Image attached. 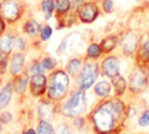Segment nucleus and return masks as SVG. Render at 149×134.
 Segmentation results:
<instances>
[{"instance_id":"f257e3e1","label":"nucleus","mask_w":149,"mask_h":134,"mask_svg":"<svg viewBox=\"0 0 149 134\" xmlns=\"http://www.w3.org/2000/svg\"><path fill=\"white\" fill-rule=\"evenodd\" d=\"M123 119L125 107L123 104L118 99L100 105L92 114V120L97 131L102 134L111 133Z\"/></svg>"},{"instance_id":"f03ea898","label":"nucleus","mask_w":149,"mask_h":134,"mask_svg":"<svg viewBox=\"0 0 149 134\" xmlns=\"http://www.w3.org/2000/svg\"><path fill=\"white\" fill-rule=\"evenodd\" d=\"M69 86V76L64 71H56L50 76L48 94L54 100L62 99Z\"/></svg>"},{"instance_id":"7ed1b4c3","label":"nucleus","mask_w":149,"mask_h":134,"mask_svg":"<svg viewBox=\"0 0 149 134\" xmlns=\"http://www.w3.org/2000/svg\"><path fill=\"white\" fill-rule=\"evenodd\" d=\"M86 110V97L84 91L79 90L71 94L70 99L62 106V113L65 117L74 118L84 113Z\"/></svg>"},{"instance_id":"20e7f679","label":"nucleus","mask_w":149,"mask_h":134,"mask_svg":"<svg viewBox=\"0 0 149 134\" xmlns=\"http://www.w3.org/2000/svg\"><path fill=\"white\" fill-rule=\"evenodd\" d=\"M0 14L2 19L14 22L20 17L21 3L19 0H2L0 3Z\"/></svg>"},{"instance_id":"39448f33","label":"nucleus","mask_w":149,"mask_h":134,"mask_svg":"<svg viewBox=\"0 0 149 134\" xmlns=\"http://www.w3.org/2000/svg\"><path fill=\"white\" fill-rule=\"evenodd\" d=\"M98 76V68L95 63H87L80 70V76L78 78V85L81 90H86L94 83Z\"/></svg>"},{"instance_id":"423d86ee","label":"nucleus","mask_w":149,"mask_h":134,"mask_svg":"<svg viewBox=\"0 0 149 134\" xmlns=\"http://www.w3.org/2000/svg\"><path fill=\"white\" fill-rule=\"evenodd\" d=\"M148 86L146 73L141 69H135L129 76V89L133 92H143Z\"/></svg>"},{"instance_id":"0eeeda50","label":"nucleus","mask_w":149,"mask_h":134,"mask_svg":"<svg viewBox=\"0 0 149 134\" xmlns=\"http://www.w3.org/2000/svg\"><path fill=\"white\" fill-rule=\"evenodd\" d=\"M79 38H80V34L77 33V31L66 35V36L63 38L62 43L59 44V47H58V49H57V52H58L59 55H62V54H66V52L73 50V48L77 45Z\"/></svg>"},{"instance_id":"6e6552de","label":"nucleus","mask_w":149,"mask_h":134,"mask_svg":"<svg viewBox=\"0 0 149 134\" xmlns=\"http://www.w3.org/2000/svg\"><path fill=\"white\" fill-rule=\"evenodd\" d=\"M79 16L80 20L85 23H90L93 20H95V17L98 16V8L94 3L92 2H87L84 3L80 9H79Z\"/></svg>"},{"instance_id":"1a4fd4ad","label":"nucleus","mask_w":149,"mask_h":134,"mask_svg":"<svg viewBox=\"0 0 149 134\" xmlns=\"http://www.w3.org/2000/svg\"><path fill=\"white\" fill-rule=\"evenodd\" d=\"M101 68H102V72L108 76V77H114L116 75H119V68H120V62L116 57H107L104 59L102 64H101Z\"/></svg>"},{"instance_id":"9d476101","label":"nucleus","mask_w":149,"mask_h":134,"mask_svg":"<svg viewBox=\"0 0 149 134\" xmlns=\"http://www.w3.org/2000/svg\"><path fill=\"white\" fill-rule=\"evenodd\" d=\"M47 79L42 73L33 75L30 79V91L34 96H41L45 91Z\"/></svg>"},{"instance_id":"9b49d317","label":"nucleus","mask_w":149,"mask_h":134,"mask_svg":"<svg viewBox=\"0 0 149 134\" xmlns=\"http://www.w3.org/2000/svg\"><path fill=\"white\" fill-rule=\"evenodd\" d=\"M38 115L41 120L49 121L55 117V106L49 101H42L38 105Z\"/></svg>"},{"instance_id":"f8f14e48","label":"nucleus","mask_w":149,"mask_h":134,"mask_svg":"<svg viewBox=\"0 0 149 134\" xmlns=\"http://www.w3.org/2000/svg\"><path fill=\"white\" fill-rule=\"evenodd\" d=\"M121 44H122V49L126 54H132L134 52V50L136 49V45H137V38L135 36V34L133 33H127L122 41H121Z\"/></svg>"},{"instance_id":"ddd939ff","label":"nucleus","mask_w":149,"mask_h":134,"mask_svg":"<svg viewBox=\"0 0 149 134\" xmlns=\"http://www.w3.org/2000/svg\"><path fill=\"white\" fill-rule=\"evenodd\" d=\"M24 64V56L22 54H14L10 59V73L16 76L21 72Z\"/></svg>"},{"instance_id":"4468645a","label":"nucleus","mask_w":149,"mask_h":134,"mask_svg":"<svg viewBox=\"0 0 149 134\" xmlns=\"http://www.w3.org/2000/svg\"><path fill=\"white\" fill-rule=\"evenodd\" d=\"M15 43V38L12 35H2L0 37V52L2 55H8L10 54L13 47Z\"/></svg>"},{"instance_id":"2eb2a0df","label":"nucleus","mask_w":149,"mask_h":134,"mask_svg":"<svg viewBox=\"0 0 149 134\" xmlns=\"http://www.w3.org/2000/svg\"><path fill=\"white\" fill-rule=\"evenodd\" d=\"M13 90V85L12 84H7L0 92V110H2L3 107H6L12 98V91Z\"/></svg>"},{"instance_id":"dca6fc26","label":"nucleus","mask_w":149,"mask_h":134,"mask_svg":"<svg viewBox=\"0 0 149 134\" xmlns=\"http://www.w3.org/2000/svg\"><path fill=\"white\" fill-rule=\"evenodd\" d=\"M27 85H28V77H27V75H22V76L16 77V78L14 79V83H13L14 90H15L17 93L24 92Z\"/></svg>"},{"instance_id":"f3484780","label":"nucleus","mask_w":149,"mask_h":134,"mask_svg":"<svg viewBox=\"0 0 149 134\" xmlns=\"http://www.w3.org/2000/svg\"><path fill=\"white\" fill-rule=\"evenodd\" d=\"M109 91H111V84L106 80L99 82L94 86V92L100 97H106L109 93Z\"/></svg>"},{"instance_id":"a211bd4d","label":"nucleus","mask_w":149,"mask_h":134,"mask_svg":"<svg viewBox=\"0 0 149 134\" xmlns=\"http://www.w3.org/2000/svg\"><path fill=\"white\" fill-rule=\"evenodd\" d=\"M112 84L116 91L118 94H122L125 92V89H126V82L123 79V77L116 75L114 77H112Z\"/></svg>"},{"instance_id":"6ab92c4d","label":"nucleus","mask_w":149,"mask_h":134,"mask_svg":"<svg viewBox=\"0 0 149 134\" xmlns=\"http://www.w3.org/2000/svg\"><path fill=\"white\" fill-rule=\"evenodd\" d=\"M23 30L26 34L33 36V35L37 34V31L40 30V24L35 20H28L23 26Z\"/></svg>"},{"instance_id":"aec40b11","label":"nucleus","mask_w":149,"mask_h":134,"mask_svg":"<svg viewBox=\"0 0 149 134\" xmlns=\"http://www.w3.org/2000/svg\"><path fill=\"white\" fill-rule=\"evenodd\" d=\"M42 10L44 13V17L45 19H50L52 15V12L55 9V1L54 0H43L41 3Z\"/></svg>"},{"instance_id":"412c9836","label":"nucleus","mask_w":149,"mask_h":134,"mask_svg":"<svg viewBox=\"0 0 149 134\" xmlns=\"http://www.w3.org/2000/svg\"><path fill=\"white\" fill-rule=\"evenodd\" d=\"M116 44V37L115 36H108L101 41V50L105 52H109Z\"/></svg>"},{"instance_id":"4be33fe9","label":"nucleus","mask_w":149,"mask_h":134,"mask_svg":"<svg viewBox=\"0 0 149 134\" xmlns=\"http://www.w3.org/2000/svg\"><path fill=\"white\" fill-rule=\"evenodd\" d=\"M68 72L72 76L77 75L80 70H81V61L79 58H74V59H71L68 64Z\"/></svg>"},{"instance_id":"5701e85b","label":"nucleus","mask_w":149,"mask_h":134,"mask_svg":"<svg viewBox=\"0 0 149 134\" xmlns=\"http://www.w3.org/2000/svg\"><path fill=\"white\" fill-rule=\"evenodd\" d=\"M37 133L38 134H55V131L48 121L41 120L37 126Z\"/></svg>"},{"instance_id":"b1692460","label":"nucleus","mask_w":149,"mask_h":134,"mask_svg":"<svg viewBox=\"0 0 149 134\" xmlns=\"http://www.w3.org/2000/svg\"><path fill=\"white\" fill-rule=\"evenodd\" d=\"M55 7H56L58 13H65L70 8V1L69 0H56Z\"/></svg>"},{"instance_id":"393cba45","label":"nucleus","mask_w":149,"mask_h":134,"mask_svg":"<svg viewBox=\"0 0 149 134\" xmlns=\"http://www.w3.org/2000/svg\"><path fill=\"white\" fill-rule=\"evenodd\" d=\"M100 54H101V47H99V45L95 44V43H92V44L87 48V55H88L90 57L95 58V57L100 56Z\"/></svg>"},{"instance_id":"a878e982","label":"nucleus","mask_w":149,"mask_h":134,"mask_svg":"<svg viewBox=\"0 0 149 134\" xmlns=\"http://www.w3.org/2000/svg\"><path fill=\"white\" fill-rule=\"evenodd\" d=\"M41 64H42L44 70H51V69H54L56 66V61L54 58H51V57H47L41 62Z\"/></svg>"},{"instance_id":"bb28decb","label":"nucleus","mask_w":149,"mask_h":134,"mask_svg":"<svg viewBox=\"0 0 149 134\" xmlns=\"http://www.w3.org/2000/svg\"><path fill=\"white\" fill-rule=\"evenodd\" d=\"M51 34H52V29H51L50 26H44V27L41 29V38H42L43 41L49 40L50 36H51Z\"/></svg>"},{"instance_id":"cd10ccee","label":"nucleus","mask_w":149,"mask_h":134,"mask_svg":"<svg viewBox=\"0 0 149 134\" xmlns=\"http://www.w3.org/2000/svg\"><path fill=\"white\" fill-rule=\"evenodd\" d=\"M43 66L41 63H33L29 68V72L33 75H37V73H42L43 72Z\"/></svg>"},{"instance_id":"c85d7f7f","label":"nucleus","mask_w":149,"mask_h":134,"mask_svg":"<svg viewBox=\"0 0 149 134\" xmlns=\"http://www.w3.org/2000/svg\"><path fill=\"white\" fill-rule=\"evenodd\" d=\"M139 125L142 127L149 126V111H146L139 119Z\"/></svg>"},{"instance_id":"c756f323","label":"nucleus","mask_w":149,"mask_h":134,"mask_svg":"<svg viewBox=\"0 0 149 134\" xmlns=\"http://www.w3.org/2000/svg\"><path fill=\"white\" fill-rule=\"evenodd\" d=\"M102 7H104L105 12H107V13L112 12V9H113V0H104L102 1Z\"/></svg>"},{"instance_id":"7c9ffc66","label":"nucleus","mask_w":149,"mask_h":134,"mask_svg":"<svg viewBox=\"0 0 149 134\" xmlns=\"http://www.w3.org/2000/svg\"><path fill=\"white\" fill-rule=\"evenodd\" d=\"M12 120V114L9 112H3L1 115H0V121L2 124H8L9 121Z\"/></svg>"},{"instance_id":"2f4dec72","label":"nucleus","mask_w":149,"mask_h":134,"mask_svg":"<svg viewBox=\"0 0 149 134\" xmlns=\"http://www.w3.org/2000/svg\"><path fill=\"white\" fill-rule=\"evenodd\" d=\"M14 44H15V47H16L19 50H23V49H24V41H23V38H22V37L16 38Z\"/></svg>"},{"instance_id":"473e14b6","label":"nucleus","mask_w":149,"mask_h":134,"mask_svg":"<svg viewBox=\"0 0 149 134\" xmlns=\"http://www.w3.org/2000/svg\"><path fill=\"white\" fill-rule=\"evenodd\" d=\"M56 134H70V131H69L68 126H65V125H61V126L58 127Z\"/></svg>"},{"instance_id":"72a5a7b5","label":"nucleus","mask_w":149,"mask_h":134,"mask_svg":"<svg viewBox=\"0 0 149 134\" xmlns=\"http://www.w3.org/2000/svg\"><path fill=\"white\" fill-rule=\"evenodd\" d=\"M5 28H6L5 21H3V19H2V16H0V35L5 31Z\"/></svg>"},{"instance_id":"f704fd0d","label":"nucleus","mask_w":149,"mask_h":134,"mask_svg":"<svg viewBox=\"0 0 149 134\" xmlns=\"http://www.w3.org/2000/svg\"><path fill=\"white\" fill-rule=\"evenodd\" d=\"M143 49H144V51L147 52V54H149V40L144 43V45H143Z\"/></svg>"},{"instance_id":"c9c22d12","label":"nucleus","mask_w":149,"mask_h":134,"mask_svg":"<svg viewBox=\"0 0 149 134\" xmlns=\"http://www.w3.org/2000/svg\"><path fill=\"white\" fill-rule=\"evenodd\" d=\"M26 134H36V133H35L34 129H28V131L26 132Z\"/></svg>"},{"instance_id":"e433bc0d","label":"nucleus","mask_w":149,"mask_h":134,"mask_svg":"<svg viewBox=\"0 0 149 134\" xmlns=\"http://www.w3.org/2000/svg\"><path fill=\"white\" fill-rule=\"evenodd\" d=\"M80 1H81V0H73V3H76V5H79V3H80Z\"/></svg>"},{"instance_id":"4c0bfd02","label":"nucleus","mask_w":149,"mask_h":134,"mask_svg":"<svg viewBox=\"0 0 149 134\" xmlns=\"http://www.w3.org/2000/svg\"><path fill=\"white\" fill-rule=\"evenodd\" d=\"M148 77H149V65H148Z\"/></svg>"},{"instance_id":"58836bf2","label":"nucleus","mask_w":149,"mask_h":134,"mask_svg":"<svg viewBox=\"0 0 149 134\" xmlns=\"http://www.w3.org/2000/svg\"><path fill=\"white\" fill-rule=\"evenodd\" d=\"M1 131H2V128H1V126H0V132H1Z\"/></svg>"},{"instance_id":"ea45409f","label":"nucleus","mask_w":149,"mask_h":134,"mask_svg":"<svg viewBox=\"0 0 149 134\" xmlns=\"http://www.w3.org/2000/svg\"><path fill=\"white\" fill-rule=\"evenodd\" d=\"M0 92H1V86H0Z\"/></svg>"}]
</instances>
